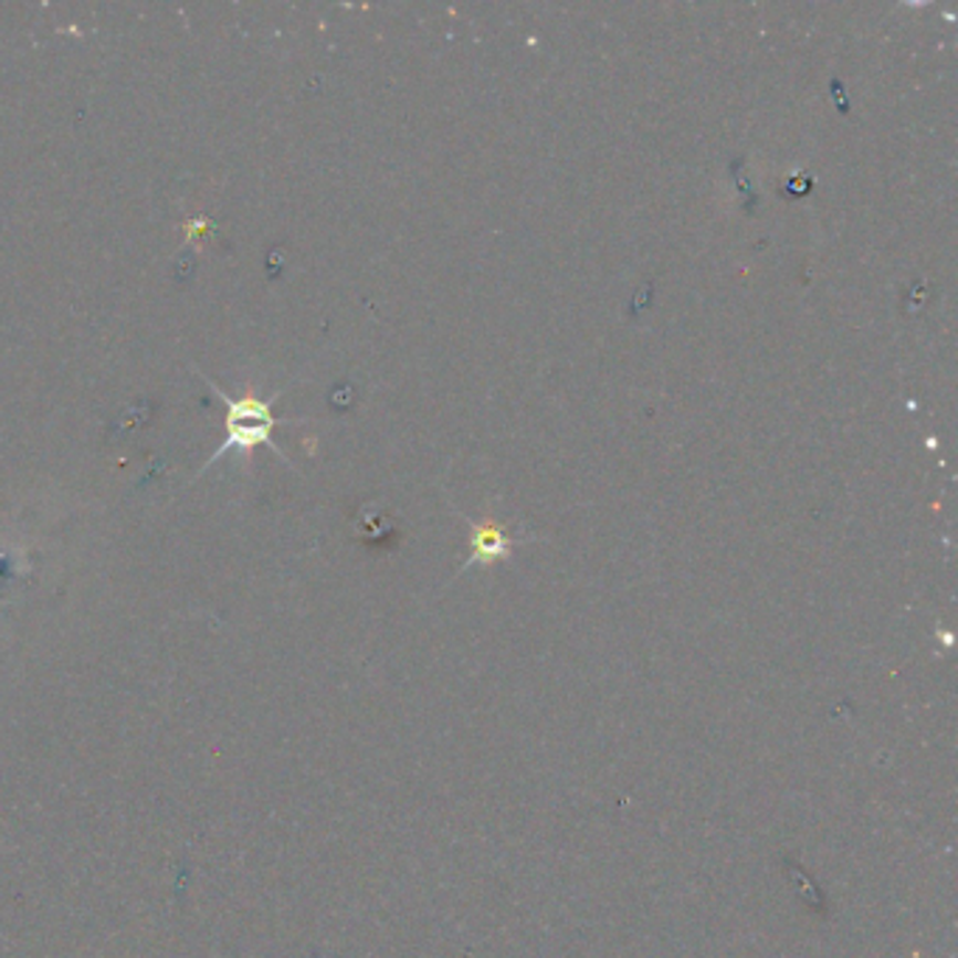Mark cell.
I'll return each instance as SVG.
<instances>
[{"label":"cell","instance_id":"cell-2","mask_svg":"<svg viewBox=\"0 0 958 958\" xmlns=\"http://www.w3.org/2000/svg\"><path fill=\"white\" fill-rule=\"evenodd\" d=\"M473 548V559H495L498 554H504L506 548H509V543H506V537L501 535L495 526H478L475 528Z\"/></svg>","mask_w":958,"mask_h":958},{"label":"cell","instance_id":"cell-1","mask_svg":"<svg viewBox=\"0 0 958 958\" xmlns=\"http://www.w3.org/2000/svg\"><path fill=\"white\" fill-rule=\"evenodd\" d=\"M273 424H276V419H273L271 406H267V402H253V400L231 402L228 400V431L231 433H228V439H225V444H222L220 453H225L228 448L251 450V448H256V444H271Z\"/></svg>","mask_w":958,"mask_h":958}]
</instances>
